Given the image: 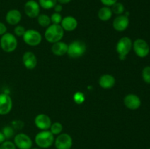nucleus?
Masks as SVG:
<instances>
[{
  "instance_id": "obj_1",
  "label": "nucleus",
  "mask_w": 150,
  "mask_h": 149,
  "mask_svg": "<svg viewBox=\"0 0 150 149\" xmlns=\"http://www.w3.org/2000/svg\"><path fill=\"white\" fill-rule=\"evenodd\" d=\"M64 32L60 24L52 23L46 28L44 37L48 42L53 44L62 40L64 37Z\"/></svg>"
},
{
  "instance_id": "obj_2",
  "label": "nucleus",
  "mask_w": 150,
  "mask_h": 149,
  "mask_svg": "<svg viewBox=\"0 0 150 149\" xmlns=\"http://www.w3.org/2000/svg\"><path fill=\"white\" fill-rule=\"evenodd\" d=\"M54 135L49 130H42L36 134L35 143L38 148L42 149L49 148L54 143Z\"/></svg>"
},
{
  "instance_id": "obj_3",
  "label": "nucleus",
  "mask_w": 150,
  "mask_h": 149,
  "mask_svg": "<svg viewBox=\"0 0 150 149\" xmlns=\"http://www.w3.org/2000/svg\"><path fill=\"white\" fill-rule=\"evenodd\" d=\"M133 48V42L128 37L120 38L116 45V51L120 60H125Z\"/></svg>"
},
{
  "instance_id": "obj_4",
  "label": "nucleus",
  "mask_w": 150,
  "mask_h": 149,
  "mask_svg": "<svg viewBox=\"0 0 150 149\" xmlns=\"http://www.w3.org/2000/svg\"><path fill=\"white\" fill-rule=\"evenodd\" d=\"M18 40L16 35L7 32L0 38V47L6 53H12L17 48Z\"/></svg>"
},
{
  "instance_id": "obj_5",
  "label": "nucleus",
  "mask_w": 150,
  "mask_h": 149,
  "mask_svg": "<svg viewBox=\"0 0 150 149\" xmlns=\"http://www.w3.org/2000/svg\"><path fill=\"white\" fill-rule=\"evenodd\" d=\"M86 45L81 40H75L68 45L67 54L72 58H79L85 53Z\"/></svg>"
},
{
  "instance_id": "obj_6",
  "label": "nucleus",
  "mask_w": 150,
  "mask_h": 149,
  "mask_svg": "<svg viewBox=\"0 0 150 149\" xmlns=\"http://www.w3.org/2000/svg\"><path fill=\"white\" fill-rule=\"evenodd\" d=\"M22 37L26 45L32 47L38 46L42 42V35L38 31L35 29L26 30Z\"/></svg>"
},
{
  "instance_id": "obj_7",
  "label": "nucleus",
  "mask_w": 150,
  "mask_h": 149,
  "mask_svg": "<svg viewBox=\"0 0 150 149\" xmlns=\"http://www.w3.org/2000/svg\"><path fill=\"white\" fill-rule=\"evenodd\" d=\"M13 143L18 149H31L33 145L32 138L25 133H18L14 136Z\"/></svg>"
},
{
  "instance_id": "obj_8",
  "label": "nucleus",
  "mask_w": 150,
  "mask_h": 149,
  "mask_svg": "<svg viewBox=\"0 0 150 149\" xmlns=\"http://www.w3.org/2000/svg\"><path fill=\"white\" fill-rule=\"evenodd\" d=\"M56 149H70L73 146V138L67 133H61L54 140Z\"/></svg>"
},
{
  "instance_id": "obj_9",
  "label": "nucleus",
  "mask_w": 150,
  "mask_h": 149,
  "mask_svg": "<svg viewBox=\"0 0 150 149\" xmlns=\"http://www.w3.org/2000/svg\"><path fill=\"white\" fill-rule=\"evenodd\" d=\"M135 53L140 58H144L149 53L150 48L147 42L143 39H137L133 42Z\"/></svg>"
},
{
  "instance_id": "obj_10",
  "label": "nucleus",
  "mask_w": 150,
  "mask_h": 149,
  "mask_svg": "<svg viewBox=\"0 0 150 149\" xmlns=\"http://www.w3.org/2000/svg\"><path fill=\"white\" fill-rule=\"evenodd\" d=\"M25 14L30 18H35L40 13V7L38 1L35 0H28L24 4Z\"/></svg>"
},
{
  "instance_id": "obj_11",
  "label": "nucleus",
  "mask_w": 150,
  "mask_h": 149,
  "mask_svg": "<svg viewBox=\"0 0 150 149\" xmlns=\"http://www.w3.org/2000/svg\"><path fill=\"white\" fill-rule=\"evenodd\" d=\"M13 108V101L9 94L5 93H0V115L8 114Z\"/></svg>"
},
{
  "instance_id": "obj_12",
  "label": "nucleus",
  "mask_w": 150,
  "mask_h": 149,
  "mask_svg": "<svg viewBox=\"0 0 150 149\" xmlns=\"http://www.w3.org/2000/svg\"><path fill=\"white\" fill-rule=\"evenodd\" d=\"M35 124L37 127V128H38L40 130H48L51 127V119L48 115L44 113H40L38 114V115H36V117L35 118Z\"/></svg>"
},
{
  "instance_id": "obj_13",
  "label": "nucleus",
  "mask_w": 150,
  "mask_h": 149,
  "mask_svg": "<svg viewBox=\"0 0 150 149\" xmlns=\"http://www.w3.org/2000/svg\"><path fill=\"white\" fill-rule=\"evenodd\" d=\"M130 23L128 16L126 15H117L113 21V28L117 32H124L127 29Z\"/></svg>"
},
{
  "instance_id": "obj_14",
  "label": "nucleus",
  "mask_w": 150,
  "mask_h": 149,
  "mask_svg": "<svg viewBox=\"0 0 150 149\" xmlns=\"http://www.w3.org/2000/svg\"><path fill=\"white\" fill-rule=\"evenodd\" d=\"M124 104L128 109L135 110L140 108L142 105V101L139 96L133 93H129L126 95L124 98Z\"/></svg>"
},
{
  "instance_id": "obj_15",
  "label": "nucleus",
  "mask_w": 150,
  "mask_h": 149,
  "mask_svg": "<svg viewBox=\"0 0 150 149\" xmlns=\"http://www.w3.org/2000/svg\"><path fill=\"white\" fill-rule=\"evenodd\" d=\"M22 62L27 70H34L38 64V59L34 53L26 51L23 53L22 57Z\"/></svg>"
},
{
  "instance_id": "obj_16",
  "label": "nucleus",
  "mask_w": 150,
  "mask_h": 149,
  "mask_svg": "<svg viewBox=\"0 0 150 149\" xmlns=\"http://www.w3.org/2000/svg\"><path fill=\"white\" fill-rule=\"evenodd\" d=\"M22 15L21 12L17 9H12L9 10L5 15V20L8 24L16 26L21 22Z\"/></svg>"
},
{
  "instance_id": "obj_17",
  "label": "nucleus",
  "mask_w": 150,
  "mask_h": 149,
  "mask_svg": "<svg viewBox=\"0 0 150 149\" xmlns=\"http://www.w3.org/2000/svg\"><path fill=\"white\" fill-rule=\"evenodd\" d=\"M60 26H62V28L64 31L73 32V31H74L77 28L78 21L76 18H75L73 16H65L62 20Z\"/></svg>"
},
{
  "instance_id": "obj_18",
  "label": "nucleus",
  "mask_w": 150,
  "mask_h": 149,
  "mask_svg": "<svg viewBox=\"0 0 150 149\" xmlns=\"http://www.w3.org/2000/svg\"><path fill=\"white\" fill-rule=\"evenodd\" d=\"M98 83L102 89H109L115 86L116 79L112 74H104L100 77Z\"/></svg>"
},
{
  "instance_id": "obj_19",
  "label": "nucleus",
  "mask_w": 150,
  "mask_h": 149,
  "mask_svg": "<svg viewBox=\"0 0 150 149\" xmlns=\"http://www.w3.org/2000/svg\"><path fill=\"white\" fill-rule=\"evenodd\" d=\"M67 49H68V45L62 41H59L55 43H53L51 46L52 53L55 56H62L67 54Z\"/></svg>"
},
{
  "instance_id": "obj_20",
  "label": "nucleus",
  "mask_w": 150,
  "mask_h": 149,
  "mask_svg": "<svg viewBox=\"0 0 150 149\" xmlns=\"http://www.w3.org/2000/svg\"><path fill=\"white\" fill-rule=\"evenodd\" d=\"M113 15V13L111 11V7L103 6L101 7L98 13V17L102 21H108L111 18Z\"/></svg>"
},
{
  "instance_id": "obj_21",
  "label": "nucleus",
  "mask_w": 150,
  "mask_h": 149,
  "mask_svg": "<svg viewBox=\"0 0 150 149\" xmlns=\"http://www.w3.org/2000/svg\"><path fill=\"white\" fill-rule=\"evenodd\" d=\"M37 19L38 24L43 28H47L51 24V18L46 14H40Z\"/></svg>"
},
{
  "instance_id": "obj_22",
  "label": "nucleus",
  "mask_w": 150,
  "mask_h": 149,
  "mask_svg": "<svg viewBox=\"0 0 150 149\" xmlns=\"http://www.w3.org/2000/svg\"><path fill=\"white\" fill-rule=\"evenodd\" d=\"M40 7L45 10H50L54 8L57 4V0H38Z\"/></svg>"
},
{
  "instance_id": "obj_23",
  "label": "nucleus",
  "mask_w": 150,
  "mask_h": 149,
  "mask_svg": "<svg viewBox=\"0 0 150 149\" xmlns=\"http://www.w3.org/2000/svg\"><path fill=\"white\" fill-rule=\"evenodd\" d=\"M111 11H112L113 14H115L117 15H122L125 13V6L121 2H116L115 4H113L111 7Z\"/></svg>"
},
{
  "instance_id": "obj_24",
  "label": "nucleus",
  "mask_w": 150,
  "mask_h": 149,
  "mask_svg": "<svg viewBox=\"0 0 150 149\" xmlns=\"http://www.w3.org/2000/svg\"><path fill=\"white\" fill-rule=\"evenodd\" d=\"M49 131L54 135H59L63 131V125L60 122H54L51 124Z\"/></svg>"
},
{
  "instance_id": "obj_25",
  "label": "nucleus",
  "mask_w": 150,
  "mask_h": 149,
  "mask_svg": "<svg viewBox=\"0 0 150 149\" xmlns=\"http://www.w3.org/2000/svg\"><path fill=\"white\" fill-rule=\"evenodd\" d=\"M1 132L4 134L6 140H10L15 136V129L12 126H6L1 130Z\"/></svg>"
},
{
  "instance_id": "obj_26",
  "label": "nucleus",
  "mask_w": 150,
  "mask_h": 149,
  "mask_svg": "<svg viewBox=\"0 0 150 149\" xmlns=\"http://www.w3.org/2000/svg\"><path fill=\"white\" fill-rule=\"evenodd\" d=\"M142 78L145 83L150 84V66L145 67L142 70Z\"/></svg>"
},
{
  "instance_id": "obj_27",
  "label": "nucleus",
  "mask_w": 150,
  "mask_h": 149,
  "mask_svg": "<svg viewBox=\"0 0 150 149\" xmlns=\"http://www.w3.org/2000/svg\"><path fill=\"white\" fill-rule=\"evenodd\" d=\"M50 18H51V23H54V24H60L63 18L61 13H56V12H54Z\"/></svg>"
},
{
  "instance_id": "obj_28",
  "label": "nucleus",
  "mask_w": 150,
  "mask_h": 149,
  "mask_svg": "<svg viewBox=\"0 0 150 149\" xmlns=\"http://www.w3.org/2000/svg\"><path fill=\"white\" fill-rule=\"evenodd\" d=\"M16 146L15 145L14 143L10 140H7L3 142L1 145H0V149H16Z\"/></svg>"
},
{
  "instance_id": "obj_29",
  "label": "nucleus",
  "mask_w": 150,
  "mask_h": 149,
  "mask_svg": "<svg viewBox=\"0 0 150 149\" xmlns=\"http://www.w3.org/2000/svg\"><path fill=\"white\" fill-rule=\"evenodd\" d=\"M25 32H26L25 28L23 26H21V25H16V27L14 28V34L16 36L23 37Z\"/></svg>"
},
{
  "instance_id": "obj_30",
  "label": "nucleus",
  "mask_w": 150,
  "mask_h": 149,
  "mask_svg": "<svg viewBox=\"0 0 150 149\" xmlns=\"http://www.w3.org/2000/svg\"><path fill=\"white\" fill-rule=\"evenodd\" d=\"M73 99H74V101L76 103L80 105V104L83 103V101H84V95L81 92L79 91L76 93H75L74 96H73Z\"/></svg>"
},
{
  "instance_id": "obj_31",
  "label": "nucleus",
  "mask_w": 150,
  "mask_h": 149,
  "mask_svg": "<svg viewBox=\"0 0 150 149\" xmlns=\"http://www.w3.org/2000/svg\"><path fill=\"white\" fill-rule=\"evenodd\" d=\"M24 126L23 123L21 121H13L12 122V127H13V129H22Z\"/></svg>"
},
{
  "instance_id": "obj_32",
  "label": "nucleus",
  "mask_w": 150,
  "mask_h": 149,
  "mask_svg": "<svg viewBox=\"0 0 150 149\" xmlns=\"http://www.w3.org/2000/svg\"><path fill=\"white\" fill-rule=\"evenodd\" d=\"M100 1L104 6L111 7L113 4H114L116 2H117L118 0H100Z\"/></svg>"
},
{
  "instance_id": "obj_33",
  "label": "nucleus",
  "mask_w": 150,
  "mask_h": 149,
  "mask_svg": "<svg viewBox=\"0 0 150 149\" xmlns=\"http://www.w3.org/2000/svg\"><path fill=\"white\" fill-rule=\"evenodd\" d=\"M7 26L2 22H0V36H2L5 33H7Z\"/></svg>"
},
{
  "instance_id": "obj_34",
  "label": "nucleus",
  "mask_w": 150,
  "mask_h": 149,
  "mask_svg": "<svg viewBox=\"0 0 150 149\" xmlns=\"http://www.w3.org/2000/svg\"><path fill=\"white\" fill-rule=\"evenodd\" d=\"M54 11H55L56 13H60L62 11V10H63L62 4H59V3H57V4H56L55 6H54Z\"/></svg>"
},
{
  "instance_id": "obj_35",
  "label": "nucleus",
  "mask_w": 150,
  "mask_h": 149,
  "mask_svg": "<svg viewBox=\"0 0 150 149\" xmlns=\"http://www.w3.org/2000/svg\"><path fill=\"white\" fill-rule=\"evenodd\" d=\"M72 0H57V2L61 4H67L70 3Z\"/></svg>"
},
{
  "instance_id": "obj_36",
  "label": "nucleus",
  "mask_w": 150,
  "mask_h": 149,
  "mask_svg": "<svg viewBox=\"0 0 150 149\" xmlns=\"http://www.w3.org/2000/svg\"><path fill=\"white\" fill-rule=\"evenodd\" d=\"M5 140L6 139L5 137H4V134H3V133L1 132V131H0V145H1L3 142L5 141Z\"/></svg>"
},
{
  "instance_id": "obj_37",
  "label": "nucleus",
  "mask_w": 150,
  "mask_h": 149,
  "mask_svg": "<svg viewBox=\"0 0 150 149\" xmlns=\"http://www.w3.org/2000/svg\"><path fill=\"white\" fill-rule=\"evenodd\" d=\"M31 149H42V148H32Z\"/></svg>"
},
{
  "instance_id": "obj_38",
  "label": "nucleus",
  "mask_w": 150,
  "mask_h": 149,
  "mask_svg": "<svg viewBox=\"0 0 150 149\" xmlns=\"http://www.w3.org/2000/svg\"><path fill=\"white\" fill-rule=\"evenodd\" d=\"M148 149H150V148H148Z\"/></svg>"
}]
</instances>
